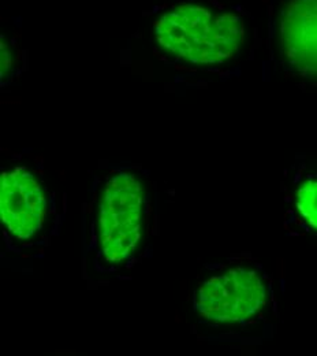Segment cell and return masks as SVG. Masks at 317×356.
Instances as JSON below:
<instances>
[{"instance_id":"cell-2","label":"cell","mask_w":317,"mask_h":356,"mask_svg":"<svg viewBox=\"0 0 317 356\" xmlns=\"http://www.w3.org/2000/svg\"><path fill=\"white\" fill-rule=\"evenodd\" d=\"M145 193L141 182L119 173L107 182L99 210V242L105 260L127 259L141 240Z\"/></svg>"},{"instance_id":"cell-1","label":"cell","mask_w":317,"mask_h":356,"mask_svg":"<svg viewBox=\"0 0 317 356\" xmlns=\"http://www.w3.org/2000/svg\"><path fill=\"white\" fill-rule=\"evenodd\" d=\"M156 40L164 50L194 65H218L233 58L243 41L242 19L213 13L200 4H180L155 23Z\"/></svg>"},{"instance_id":"cell-4","label":"cell","mask_w":317,"mask_h":356,"mask_svg":"<svg viewBox=\"0 0 317 356\" xmlns=\"http://www.w3.org/2000/svg\"><path fill=\"white\" fill-rule=\"evenodd\" d=\"M0 214L7 230L26 240L43 227L47 201L36 177L25 169H14L0 178Z\"/></svg>"},{"instance_id":"cell-5","label":"cell","mask_w":317,"mask_h":356,"mask_svg":"<svg viewBox=\"0 0 317 356\" xmlns=\"http://www.w3.org/2000/svg\"><path fill=\"white\" fill-rule=\"evenodd\" d=\"M284 63L295 74L317 81V0H289L280 21Z\"/></svg>"},{"instance_id":"cell-6","label":"cell","mask_w":317,"mask_h":356,"mask_svg":"<svg viewBox=\"0 0 317 356\" xmlns=\"http://www.w3.org/2000/svg\"><path fill=\"white\" fill-rule=\"evenodd\" d=\"M294 207L305 226L317 234V171L309 173L298 182Z\"/></svg>"},{"instance_id":"cell-3","label":"cell","mask_w":317,"mask_h":356,"mask_svg":"<svg viewBox=\"0 0 317 356\" xmlns=\"http://www.w3.org/2000/svg\"><path fill=\"white\" fill-rule=\"evenodd\" d=\"M267 301V284L254 269L238 266L211 277L198 288L194 306L201 316L219 323H242Z\"/></svg>"}]
</instances>
